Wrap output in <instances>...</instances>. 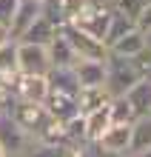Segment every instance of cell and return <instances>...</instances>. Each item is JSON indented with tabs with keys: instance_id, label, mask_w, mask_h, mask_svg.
<instances>
[{
	"instance_id": "6da1fadb",
	"label": "cell",
	"mask_w": 151,
	"mask_h": 157,
	"mask_svg": "<svg viewBox=\"0 0 151 157\" xmlns=\"http://www.w3.org/2000/svg\"><path fill=\"white\" fill-rule=\"evenodd\" d=\"M9 117H12L14 126L20 128L23 134H29L32 140L40 137V132L51 120V114L46 112L43 103H29V100H14V103L9 106Z\"/></svg>"
},
{
	"instance_id": "7a4b0ae2",
	"label": "cell",
	"mask_w": 151,
	"mask_h": 157,
	"mask_svg": "<svg viewBox=\"0 0 151 157\" xmlns=\"http://www.w3.org/2000/svg\"><path fill=\"white\" fill-rule=\"evenodd\" d=\"M143 77H140V71L134 69L131 60L117 57V54H106V91H108V97H123Z\"/></svg>"
},
{
	"instance_id": "3957f363",
	"label": "cell",
	"mask_w": 151,
	"mask_h": 157,
	"mask_svg": "<svg viewBox=\"0 0 151 157\" xmlns=\"http://www.w3.org/2000/svg\"><path fill=\"white\" fill-rule=\"evenodd\" d=\"M111 0H91V3L86 6V12H83L77 20H71L74 26H77L80 32L91 34L94 40H106V29H108V20H111ZM106 46V43H103Z\"/></svg>"
},
{
	"instance_id": "277c9868",
	"label": "cell",
	"mask_w": 151,
	"mask_h": 157,
	"mask_svg": "<svg viewBox=\"0 0 151 157\" xmlns=\"http://www.w3.org/2000/svg\"><path fill=\"white\" fill-rule=\"evenodd\" d=\"M60 34L66 37V43L71 46V52L77 54V60H106L108 49H106L100 40H94L91 34L80 32L74 23H63V26H60Z\"/></svg>"
},
{
	"instance_id": "5b68a950",
	"label": "cell",
	"mask_w": 151,
	"mask_h": 157,
	"mask_svg": "<svg viewBox=\"0 0 151 157\" xmlns=\"http://www.w3.org/2000/svg\"><path fill=\"white\" fill-rule=\"evenodd\" d=\"M17 71L20 75H49L51 71L49 49L17 40Z\"/></svg>"
},
{
	"instance_id": "8992f818",
	"label": "cell",
	"mask_w": 151,
	"mask_h": 157,
	"mask_svg": "<svg viewBox=\"0 0 151 157\" xmlns=\"http://www.w3.org/2000/svg\"><path fill=\"white\" fill-rule=\"evenodd\" d=\"M14 100H29V103H43L49 94V77L46 75H17L12 77Z\"/></svg>"
},
{
	"instance_id": "52a82bcc",
	"label": "cell",
	"mask_w": 151,
	"mask_h": 157,
	"mask_svg": "<svg viewBox=\"0 0 151 157\" xmlns=\"http://www.w3.org/2000/svg\"><path fill=\"white\" fill-rule=\"evenodd\" d=\"M74 77L80 89H106V60H77Z\"/></svg>"
},
{
	"instance_id": "ba28073f",
	"label": "cell",
	"mask_w": 151,
	"mask_h": 157,
	"mask_svg": "<svg viewBox=\"0 0 151 157\" xmlns=\"http://www.w3.org/2000/svg\"><path fill=\"white\" fill-rule=\"evenodd\" d=\"M43 106H46V112L54 120H60V123H66V120L74 117V114H80L77 112V94H66V91H57V89H49Z\"/></svg>"
},
{
	"instance_id": "9c48e42d",
	"label": "cell",
	"mask_w": 151,
	"mask_h": 157,
	"mask_svg": "<svg viewBox=\"0 0 151 157\" xmlns=\"http://www.w3.org/2000/svg\"><path fill=\"white\" fill-rule=\"evenodd\" d=\"M40 9H43V0H17V9H14V17H12V40H20L23 32L40 17Z\"/></svg>"
},
{
	"instance_id": "30bf717a",
	"label": "cell",
	"mask_w": 151,
	"mask_h": 157,
	"mask_svg": "<svg viewBox=\"0 0 151 157\" xmlns=\"http://www.w3.org/2000/svg\"><path fill=\"white\" fill-rule=\"evenodd\" d=\"M145 32L140 29H131L128 34H123L117 43L108 46V54H117V57H126V60H134L140 52H145Z\"/></svg>"
},
{
	"instance_id": "8fae6325",
	"label": "cell",
	"mask_w": 151,
	"mask_h": 157,
	"mask_svg": "<svg viewBox=\"0 0 151 157\" xmlns=\"http://www.w3.org/2000/svg\"><path fill=\"white\" fill-rule=\"evenodd\" d=\"M151 149V114L137 117L131 123V140H128V157H137Z\"/></svg>"
},
{
	"instance_id": "7c38bea8",
	"label": "cell",
	"mask_w": 151,
	"mask_h": 157,
	"mask_svg": "<svg viewBox=\"0 0 151 157\" xmlns=\"http://www.w3.org/2000/svg\"><path fill=\"white\" fill-rule=\"evenodd\" d=\"M57 32H60V26H54L51 20H49V17H37V20L29 26V29H26L23 32V43H34V46H49L54 37H57Z\"/></svg>"
},
{
	"instance_id": "4fadbf2b",
	"label": "cell",
	"mask_w": 151,
	"mask_h": 157,
	"mask_svg": "<svg viewBox=\"0 0 151 157\" xmlns=\"http://www.w3.org/2000/svg\"><path fill=\"white\" fill-rule=\"evenodd\" d=\"M49 60H51V69H74V63H77V54L71 52V46L66 43V37L57 32V37H54L49 46Z\"/></svg>"
},
{
	"instance_id": "5bb4252c",
	"label": "cell",
	"mask_w": 151,
	"mask_h": 157,
	"mask_svg": "<svg viewBox=\"0 0 151 157\" xmlns=\"http://www.w3.org/2000/svg\"><path fill=\"white\" fill-rule=\"evenodd\" d=\"M123 97H126L128 103L134 106V114H137V117L151 114V80H140V83H134V86H131Z\"/></svg>"
},
{
	"instance_id": "9a60e30c",
	"label": "cell",
	"mask_w": 151,
	"mask_h": 157,
	"mask_svg": "<svg viewBox=\"0 0 151 157\" xmlns=\"http://www.w3.org/2000/svg\"><path fill=\"white\" fill-rule=\"evenodd\" d=\"M131 29H137V23H134V17L126 14V12H120V9H111V20H108V29H106V49L111 43H117L123 34H128Z\"/></svg>"
},
{
	"instance_id": "2e32d148",
	"label": "cell",
	"mask_w": 151,
	"mask_h": 157,
	"mask_svg": "<svg viewBox=\"0 0 151 157\" xmlns=\"http://www.w3.org/2000/svg\"><path fill=\"white\" fill-rule=\"evenodd\" d=\"M108 91L106 89H80L77 91V112L80 114H91L97 112V109L108 106Z\"/></svg>"
},
{
	"instance_id": "e0dca14e",
	"label": "cell",
	"mask_w": 151,
	"mask_h": 157,
	"mask_svg": "<svg viewBox=\"0 0 151 157\" xmlns=\"http://www.w3.org/2000/svg\"><path fill=\"white\" fill-rule=\"evenodd\" d=\"M83 117H86V143H97L100 134L111 126L108 106H103V109H97V112H91V114H83Z\"/></svg>"
},
{
	"instance_id": "ac0fdd59",
	"label": "cell",
	"mask_w": 151,
	"mask_h": 157,
	"mask_svg": "<svg viewBox=\"0 0 151 157\" xmlns=\"http://www.w3.org/2000/svg\"><path fill=\"white\" fill-rule=\"evenodd\" d=\"M46 77H49V89L66 91V94H77L80 91V83H77V77H74V69H51Z\"/></svg>"
},
{
	"instance_id": "d6986e66",
	"label": "cell",
	"mask_w": 151,
	"mask_h": 157,
	"mask_svg": "<svg viewBox=\"0 0 151 157\" xmlns=\"http://www.w3.org/2000/svg\"><path fill=\"white\" fill-rule=\"evenodd\" d=\"M108 114H111V123H123V126H131L137 120L134 106H131L126 97H111L108 100Z\"/></svg>"
},
{
	"instance_id": "ffe728a7",
	"label": "cell",
	"mask_w": 151,
	"mask_h": 157,
	"mask_svg": "<svg viewBox=\"0 0 151 157\" xmlns=\"http://www.w3.org/2000/svg\"><path fill=\"white\" fill-rule=\"evenodd\" d=\"M0 75L6 77L17 75V40H9L0 46Z\"/></svg>"
},
{
	"instance_id": "44dd1931",
	"label": "cell",
	"mask_w": 151,
	"mask_h": 157,
	"mask_svg": "<svg viewBox=\"0 0 151 157\" xmlns=\"http://www.w3.org/2000/svg\"><path fill=\"white\" fill-rule=\"evenodd\" d=\"M91 3V0H57V6H60V17H63V23H71V20H77V17L86 12V6Z\"/></svg>"
},
{
	"instance_id": "7402d4cb",
	"label": "cell",
	"mask_w": 151,
	"mask_h": 157,
	"mask_svg": "<svg viewBox=\"0 0 151 157\" xmlns=\"http://www.w3.org/2000/svg\"><path fill=\"white\" fill-rule=\"evenodd\" d=\"M66 154H69L66 146H49V143H37L34 140L26 157H66Z\"/></svg>"
},
{
	"instance_id": "603a6c76",
	"label": "cell",
	"mask_w": 151,
	"mask_h": 157,
	"mask_svg": "<svg viewBox=\"0 0 151 157\" xmlns=\"http://www.w3.org/2000/svg\"><path fill=\"white\" fill-rule=\"evenodd\" d=\"M134 23H137L140 32H151V0H145L140 6V12L134 14Z\"/></svg>"
},
{
	"instance_id": "cb8c5ba5",
	"label": "cell",
	"mask_w": 151,
	"mask_h": 157,
	"mask_svg": "<svg viewBox=\"0 0 151 157\" xmlns=\"http://www.w3.org/2000/svg\"><path fill=\"white\" fill-rule=\"evenodd\" d=\"M14 9H17V0H0V26H12Z\"/></svg>"
},
{
	"instance_id": "d4e9b609",
	"label": "cell",
	"mask_w": 151,
	"mask_h": 157,
	"mask_svg": "<svg viewBox=\"0 0 151 157\" xmlns=\"http://www.w3.org/2000/svg\"><path fill=\"white\" fill-rule=\"evenodd\" d=\"M12 40V32H9V26H0V46Z\"/></svg>"
},
{
	"instance_id": "484cf974",
	"label": "cell",
	"mask_w": 151,
	"mask_h": 157,
	"mask_svg": "<svg viewBox=\"0 0 151 157\" xmlns=\"http://www.w3.org/2000/svg\"><path fill=\"white\" fill-rule=\"evenodd\" d=\"M145 46L151 49V32H145Z\"/></svg>"
},
{
	"instance_id": "4316f807",
	"label": "cell",
	"mask_w": 151,
	"mask_h": 157,
	"mask_svg": "<svg viewBox=\"0 0 151 157\" xmlns=\"http://www.w3.org/2000/svg\"><path fill=\"white\" fill-rule=\"evenodd\" d=\"M137 157H151V149H148V151H143V154H137Z\"/></svg>"
},
{
	"instance_id": "83f0119b",
	"label": "cell",
	"mask_w": 151,
	"mask_h": 157,
	"mask_svg": "<svg viewBox=\"0 0 151 157\" xmlns=\"http://www.w3.org/2000/svg\"><path fill=\"white\" fill-rule=\"evenodd\" d=\"M0 157H6V151H3V146H0Z\"/></svg>"
}]
</instances>
